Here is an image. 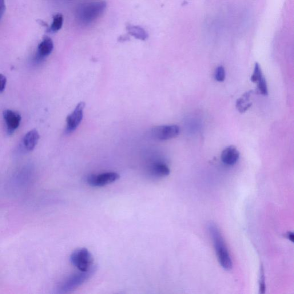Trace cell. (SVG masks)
Listing matches in <instances>:
<instances>
[{"label": "cell", "instance_id": "8", "mask_svg": "<svg viewBox=\"0 0 294 294\" xmlns=\"http://www.w3.org/2000/svg\"><path fill=\"white\" fill-rule=\"evenodd\" d=\"M3 115L6 123L8 131L10 133H13L20 125L21 121V115L11 110L4 111Z\"/></svg>", "mask_w": 294, "mask_h": 294}, {"label": "cell", "instance_id": "16", "mask_svg": "<svg viewBox=\"0 0 294 294\" xmlns=\"http://www.w3.org/2000/svg\"><path fill=\"white\" fill-rule=\"evenodd\" d=\"M257 83H258V89L260 93L265 96L267 95L268 94L267 83L265 77H262Z\"/></svg>", "mask_w": 294, "mask_h": 294}, {"label": "cell", "instance_id": "9", "mask_svg": "<svg viewBox=\"0 0 294 294\" xmlns=\"http://www.w3.org/2000/svg\"><path fill=\"white\" fill-rule=\"evenodd\" d=\"M240 158V153L234 146L225 149L221 154V160L226 165H235Z\"/></svg>", "mask_w": 294, "mask_h": 294}, {"label": "cell", "instance_id": "13", "mask_svg": "<svg viewBox=\"0 0 294 294\" xmlns=\"http://www.w3.org/2000/svg\"><path fill=\"white\" fill-rule=\"evenodd\" d=\"M150 173L155 177H165L169 176L170 170L169 167L164 163H155L150 167Z\"/></svg>", "mask_w": 294, "mask_h": 294}, {"label": "cell", "instance_id": "10", "mask_svg": "<svg viewBox=\"0 0 294 294\" xmlns=\"http://www.w3.org/2000/svg\"><path fill=\"white\" fill-rule=\"evenodd\" d=\"M54 49V43L50 38L45 37L42 42L39 44L38 49V55L40 58H45L49 55Z\"/></svg>", "mask_w": 294, "mask_h": 294}, {"label": "cell", "instance_id": "21", "mask_svg": "<svg viewBox=\"0 0 294 294\" xmlns=\"http://www.w3.org/2000/svg\"><path fill=\"white\" fill-rule=\"evenodd\" d=\"M6 11L5 0H0V19H2Z\"/></svg>", "mask_w": 294, "mask_h": 294}, {"label": "cell", "instance_id": "14", "mask_svg": "<svg viewBox=\"0 0 294 294\" xmlns=\"http://www.w3.org/2000/svg\"><path fill=\"white\" fill-rule=\"evenodd\" d=\"M129 34L134 38L145 41L148 38V34L143 28L137 26L129 25L127 27Z\"/></svg>", "mask_w": 294, "mask_h": 294}, {"label": "cell", "instance_id": "2", "mask_svg": "<svg viewBox=\"0 0 294 294\" xmlns=\"http://www.w3.org/2000/svg\"><path fill=\"white\" fill-rule=\"evenodd\" d=\"M106 7L105 1L93 2L82 6L78 11V18L83 24H89L104 13Z\"/></svg>", "mask_w": 294, "mask_h": 294}, {"label": "cell", "instance_id": "12", "mask_svg": "<svg viewBox=\"0 0 294 294\" xmlns=\"http://www.w3.org/2000/svg\"><path fill=\"white\" fill-rule=\"evenodd\" d=\"M253 93L252 91H248L242 96L238 99L236 102V108L238 112L244 113L251 108L252 103L251 101V96Z\"/></svg>", "mask_w": 294, "mask_h": 294}, {"label": "cell", "instance_id": "22", "mask_svg": "<svg viewBox=\"0 0 294 294\" xmlns=\"http://www.w3.org/2000/svg\"><path fill=\"white\" fill-rule=\"evenodd\" d=\"M287 236L288 239L293 242L294 241L293 233L292 232H289L287 233Z\"/></svg>", "mask_w": 294, "mask_h": 294}, {"label": "cell", "instance_id": "4", "mask_svg": "<svg viewBox=\"0 0 294 294\" xmlns=\"http://www.w3.org/2000/svg\"><path fill=\"white\" fill-rule=\"evenodd\" d=\"M70 262L79 271H89L94 266L93 256L86 248L75 250L71 254Z\"/></svg>", "mask_w": 294, "mask_h": 294}, {"label": "cell", "instance_id": "3", "mask_svg": "<svg viewBox=\"0 0 294 294\" xmlns=\"http://www.w3.org/2000/svg\"><path fill=\"white\" fill-rule=\"evenodd\" d=\"M97 271V267L94 265L89 271H80L73 274L62 282L59 286L58 291L59 293H65L73 291L80 287L83 284L90 279Z\"/></svg>", "mask_w": 294, "mask_h": 294}, {"label": "cell", "instance_id": "11", "mask_svg": "<svg viewBox=\"0 0 294 294\" xmlns=\"http://www.w3.org/2000/svg\"><path fill=\"white\" fill-rule=\"evenodd\" d=\"M39 139V134L38 131L33 129L28 132L23 138V145L28 151L34 150L37 145Z\"/></svg>", "mask_w": 294, "mask_h": 294}, {"label": "cell", "instance_id": "20", "mask_svg": "<svg viewBox=\"0 0 294 294\" xmlns=\"http://www.w3.org/2000/svg\"><path fill=\"white\" fill-rule=\"evenodd\" d=\"M7 82V79L5 75L0 74V92H2L5 89Z\"/></svg>", "mask_w": 294, "mask_h": 294}, {"label": "cell", "instance_id": "18", "mask_svg": "<svg viewBox=\"0 0 294 294\" xmlns=\"http://www.w3.org/2000/svg\"><path fill=\"white\" fill-rule=\"evenodd\" d=\"M214 77L218 82H223L225 80V71L223 66H220L217 67Z\"/></svg>", "mask_w": 294, "mask_h": 294}, {"label": "cell", "instance_id": "17", "mask_svg": "<svg viewBox=\"0 0 294 294\" xmlns=\"http://www.w3.org/2000/svg\"><path fill=\"white\" fill-rule=\"evenodd\" d=\"M263 76V73L261 67L259 63H256L255 66V69H254L253 74L251 77V81L254 83H257L259 79Z\"/></svg>", "mask_w": 294, "mask_h": 294}, {"label": "cell", "instance_id": "1", "mask_svg": "<svg viewBox=\"0 0 294 294\" xmlns=\"http://www.w3.org/2000/svg\"><path fill=\"white\" fill-rule=\"evenodd\" d=\"M209 232L212 238L214 249L217 254L218 261L221 267L226 270L232 268L233 263L223 237L217 226L214 223H210L208 226Z\"/></svg>", "mask_w": 294, "mask_h": 294}, {"label": "cell", "instance_id": "15", "mask_svg": "<svg viewBox=\"0 0 294 294\" xmlns=\"http://www.w3.org/2000/svg\"><path fill=\"white\" fill-rule=\"evenodd\" d=\"M63 23V16L61 14H58L54 16L53 22L51 25L50 31L57 32L61 29Z\"/></svg>", "mask_w": 294, "mask_h": 294}, {"label": "cell", "instance_id": "6", "mask_svg": "<svg viewBox=\"0 0 294 294\" xmlns=\"http://www.w3.org/2000/svg\"><path fill=\"white\" fill-rule=\"evenodd\" d=\"M117 173L108 172L100 174H91L87 178V182L91 186L102 187L112 184L120 178Z\"/></svg>", "mask_w": 294, "mask_h": 294}, {"label": "cell", "instance_id": "5", "mask_svg": "<svg viewBox=\"0 0 294 294\" xmlns=\"http://www.w3.org/2000/svg\"><path fill=\"white\" fill-rule=\"evenodd\" d=\"M180 132L177 125H163L154 127L152 130V137L159 141H166L177 137Z\"/></svg>", "mask_w": 294, "mask_h": 294}, {"label": "cell", "instance_id": "7", "mask_svg": "<svg viewBox=\"0 0 294 294\" xmlns=\"http://www.w3.org/2000/svg\"><path fill=\"white\" fill-rule=\"evenodd\" d=\"M85 104L84 102H80L76 108L66 119V134H70L77 129L82 120L83 117V110H84Z\"/></svg>", "mask_w": 294, "mask_h": 294}, {"label": "cell", "instance_id": "19", "mask_svg": "<svg viewBox=\"0 0 294 294\" xmlns=\"http://www.w3.org/2000/svg\"><path fill=\"white\" fill-rule=\"evenodd\" d=\"M266 290L265 287V277L263 265L261 266L260 277V293H265Z\"/></svg>", "mask_w": 294, "mask_h": 294}]
</instances>
